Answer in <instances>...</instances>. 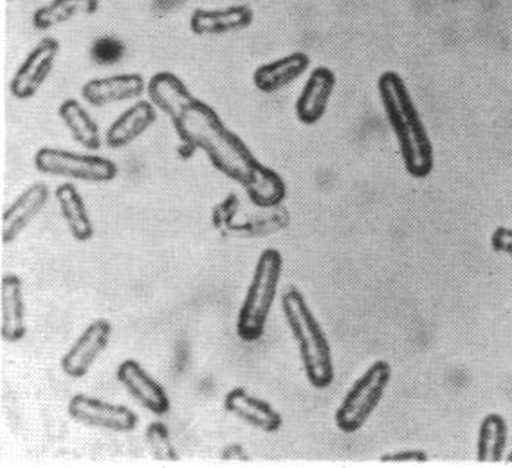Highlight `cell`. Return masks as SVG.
Listing matches in <instances>:
<instances>
[{"label":"cell","instance_id":"6da1fadb","mask_svg":"<svg viewBox=\"0 0 512 468\" xmlns=\"http://www.w3.org/2000/svg\"><path fill=\"white\" fill-rule=\"evenodd\" d=\"M171 123L181 142L205 152L211 164L227 179L240 184L245 192L268 170L242 137L230 130L218 112L201 99L196 98Z\"/></svg>","mask_w":512,"mask_h":468},{"label":"cell","instance_id":"7a4b0ae2","mask_svg":"<svg viewBox=\"0 0 512 468\" xmlns=\"http://www.w3.org/2000/svg\"><path fill=\"white\" fill-rule=\"evenodd\" d=\"M377 93L405 170L414 179H426L435 168V148L407 83L396 71H384L377 80Z\"/></svg>","mask_w":512,"mask_h":468},{"label":"cell","instance_id":"3957f363","mask_svg":"<svg viewBox=\"0 0 512 468\" xmlns=\"http://www.w3.org/2000/svg\"><path fill=\"white\" fill-rule=\"evenodd\" d=\"M282 308L287 326L298 343L308 382L315 389L330 388L334 380L332 348L301 290L287 287L282 296Z\"/></svg>","mask_w":512,"mask_h":468},{"label":"cell","instance_id":"277c9868","mask_svg":"<svg viewBox=\"0 0 512 468\" xmlns=\"http://www.w3.org/2000/svg\"><path fill=\"white\" fill-rule=\"evenodd\" d=\"M282 273V254L277 249H265L256 262L251 285L237 317V335L243 342H256L264 335Z\"/></svg>","mask_w":512,"mask_h":468},{"label":"cell","instance_id":"5b68a950","mask_svg":"<svg viewBox=\"0 0 512 468\" xmlns=\"http://www.w3.org/2000/svg\"><path fill=\"white\" fill-rule=\"evenodd\" d=\"M392 379V367L379 360L370 365L346 393L336 411V424L342 432L355 433L367 423L382 402Z\"/></svg>","mask_w":512,"mask_h":468},{"label":"cell","instance_id":"8992f818","mask_svg":"<svg viewBox=\"0 0 512 468\" xmlns=\"http://www.w3.org/2000/svg\"><path fill=\"white\" fill-rule=\"evenodd\" d=\"M34 165L48 176L89 183L112 182L118 174L117 165L111 159L55 148L39 149L34 156Z\"/></svg>","mask_w":512,"mask_h":468},{"label":"cell","instance_id":"52a82bcc","mask_svg":"<svg viewBox=\"0 0 512 468\" xmlns=\"http://www.w3.org/2000/svg\"><path fill=\"white\" fill-rule=\"evenodd\" d=\"M59 49L58 40L45 37L28 53L9 84V92L15 99L27 101L42 89L55 67Z\"/></svg>","mask_w":512,"mask_h":468},{"label":"cell","instance_id":"ba28073f","mask_svg":"<svg viewBox=\"0 0 512 468\" xmlns=\"http://www.w3.org/2000/svg\"><path fill=\"white\" fill-rule=\"evenodd\" d=\"M68 413L84 426L111 432H133L137 427L136 414L124 405L109 404L87 395H76L68 404Z\"/></svg>","mask_w":512,"mask_h":468},{"label":"cell","instance_id":"9c48e42d","mask_svg":"<svg viewBox=\"0 0 512 468\" xmlns=\"http://www.w3.org/2000/svg\"><path fill=\"white\" fill-rule=\"evenodd\" d=\"M112 326L109 321L96 320L81 333L70 351L62 357L61 368L71 379H81L89 373L93 363L101 357L109 340Z\"/></svg>","mask_w":512,"mask_h":468},{"label":"cell","instance_id":"30bf717a","mask_svg":"<svg viewBox=\"0 0 512 468\" xmlns=\"http://www.w3.org/2000/svg\"><path fill=\"white\" fill-rule=\"evenodd\" d=\"M336 84L337 77L332 68L321 65L312 70L301 95L296 99L295 114L299 123L315 126L323 120Z\"/></svg>","mask_w":512,"mask_h":468},{"label":"cell","instance_id":"8fae6325","mask_svg":"<svg viewBox=\"0 0 512 468\" xmlns=\"http://www.w3.org/2000/svg\"><path fill=\"white\" fill-rule=\"evenodd\" d=\"M145 77L136 73L117 74L87 81L81 96L87 104L102 108L120 102L134 101L146 92Z\"/></svg>","mask_w":512,"mask_h":468},{"label":"cell","instance_id":"7c38bea8","mask_svg":"<svg viewBox=\"0 0 512 468\" xmlns=\"http://www.w3.org/2000/svg\"><path fill=\"white\" fill-rule=\"evenodd\" d=\"M117 379L146 410L156 416H164L170 411L171 402L167 392L137 361L126 360L121 363Z\"/></svg>","mask_w":512,"mask_h":468},{"label":"cell","instance_id":"4fadbf2b","mask_svg":"<svg viewBox=\"0 0 512 468\" xmlns=\"http://www.w3.org/2000/svg\"><path fill=\"white\" fill-rule=\"evenodd\" d=\"M254 20V9L245 3L223 9H196L190 17V30L196 36H224L248 30Z\"/></svg>","mask_w":512,"mask_h":468},{"label":"cell","instance_id":"5bb4252c","mask_svg":"<svg viewBox=\"0 0 512 468\" xmlns=\"http://www.w3.org/2000/svg\"><path fill=\"white\" fill-rule=\"evenodd\" d=\"M27 333L23 282L15 274H6L0 283V335L9 343L20 342Z\"/></svg>","mask_w":512,"mask_h":468},{"label":"cell","instance_id":"9a60e30c","mask_svg":"<svg viewBox=\"0 0 512 468\" xmlns=\"http://www.w3.org/2000/svg\"><path fill=\"white\" fill-rule=\"evenodd\" d=\"M49 187L36 183L24 190L11 207L2 214V242L11 243L26 230L28 224L39 215L48 204Z\"/></svg>","mask_w":512,"mask_h":468},{"label":"cell","instance_id":"2e32d148","mask_svg":"<svg viewBox=\"0 0 512 468\" xmlns=\"http://www.w3.org/2000/svg\"><path fill=\"white\" fill-rule=\"evenodd\" d=\"M224 408L249 426L265 433L279 432L283 418L264 399L256 398L243 388L231 389L224 398Z\"/></svg>","mask_w":512,"mask_h":468},{"label":"cell","instance_id":"e0dca14e","mask_svg":"<svg viewBox=\"0 0 512 468\" xmlns=\"http://www.w3.org/2000/svg\"><path fill=\"white\" fill-rule=\"evenodd\" d=\"M311 58L305 52H293L276 61L259 65L254 73L256 89L265 95H273L290 86L307 73Z\"/></svg>","mask_w":512,"mask_h":468},{"label":"cell","instance_id":"ac0fdd59","mask_svg":"<svg viewBox=\"0 0 512 468\" xmlns=\"http://www.w3.org/2000/svg\"><path fill=\"white\" fill-rule=\"evenodd\" d=\"M156 118V108L151 101H140L131 105L109 126L106 131V145L112 149L130 145L154 126Z\"/></svg>","mask_w":512,"mask_h":468},{"label":"cell","instance_id":"d6986e66","mask_svg":"<svg viewBox=\"0 0 512 468\" xmlns=\"http://www.w3.org/2000/svg\"><path fill=\"white\" fill-rule=\"evenodd\" d=\"M146 90L155 108L164 112L171 121L196 99L183 80L170 71L155 74Z\"/></svg>","mask_w":512,"mask_h":468},{"label":"cell","instance_id":"ffe728a7","mask_svg":"<svg viewBox=\"0 0 512 468\" xmlns=\"http://www.w3.org/2000/svg\"><path fill=\"white\" fill-rule=\"evenodd\" d=\"M56 201L61 208L62 217L68 229L78 242H87L95 233L92 220L89 217L86 204L81 198L77 187L71 183H64L55 190Z\"/></svg>","mask_w":512,"mask_h":468},{"label":"cell","instance_id":"44dd1931","mask_svg":"<svg viewBox=\"0 0 512 468\" xmlns=\"http://www.w3.org/2000/svg\"><path fill=\"white\" fill-rule=\"evenodd\" d=\"M99 5V0H52L34 12L33 26L36 30L48 31L74 18L96 14Z\"/></svg>","mask_w":512,"mask_h":468},{"label":"cell","instance_id":"7402d4cb","mask_svg":"<svg viewBox=\"0 0 512 468\" xmlns=\"http://www.w3.org/2000/svg\"><path fill=\"white\" fill-rule=\"evenodd\" d=\"M289 223V211L282 205H277L273 208H258V211L245 214L242 218L236 215L227 232L242 237L265 236L286 229Z\"/></svg>","mask_w":512,"mask_h":468},{"label":"cell","instance_id":"603a6c76","mask_svg":"<svg viewBox=\"0 0 512 468\" xmlns=\"http://www.w3.org/2000/svg\"><path fill=\"white\" fill-rule=\"evenodd\" d=\"M58 114L78 145L89 151H98L101 148L102 137L98 124L77 99L62 102Z\"/></svg>","mask_w":512,"mask_h":468},{"label":"cell","instance_id":"cb8c5ba5","mask_svg":"<svg viewBox=\"0 0 512 468\" xmlns=\"http://www.w3.org/2000/svg\"><path fill=\"white\" fill-rule=\"evenodd\" d=\"M508 445V426L504 417L489 414L480 424L477 436V461L480 463H501Z\"/></svg>","mask_w":512,"mask_h":468},{"label":"cell","instance_id":"d4e9b609","mask_svg":"<svg viewBox=\"0 0 512 468\" xmlns=\"http://www.w3.org/2000/svg\"><path fill=\"white\" fill-rule=\"evenodd\" d=\"M146 443H148L149 451L154 455L155 460L164 461V463H173L179 461V454L171 442L170 430L164 423L149 424L145 433Z\"/></svg>","mask_w":512,"mask_h":468},{"label":"cell","instance_id":"484cf974","mask_svg":"<svg viewBox=\"0 0 512 468\" xmlns=\"http://www.w3.org/2000/svg\"><path fill=\"white\" fill-rule=\"evenodd\" d=\"M90 59L101 67H112L123 61L126 45L114 36H102L90 46Z\"/></svg>","mask_w":512,"mask_h":468},{"label":"cell","instance_id":"4316f807","mask_svg":"<svg viewBox=\"0 0 512 468\" xmlns=\"http://www.w3.org/2000/svg\"><path fill=\"white\" fill-rule=\"evenodd\" d=\"M240 208H242V202H240L239 196L229 195L220 204L215 205L214 211H212V224L215 229L220 232H227L231 221L236 218L239 214Z\"/></svg>","mask_w":512,"mask_h":468},{"label":"cell","instance_id":"83f0119b","mask_svg":"<svg viewBox=\"0 0 512 468\" xmlns=\"http://www.w3.org/2000/svg\"><path fill=\"white\" fill-rule=\"evenodd\" d=\"M490 245L496 252L512 255V229L498 227L492 234Z\"/></svg>","mask_w":512,"mask_h":468},{"label":"cell","instance_id":"f1b7e54d","mask_svg":"<svg viewBox=\"0 0 512 468\" xmlns=\"http://www.w3.org/2000/svg\"><path fill=\"white\" fill-rule=\"evenodd\" d=\"M383 461H392V463H408V461H412V463H420V461H427V455L421 451H399L395 452V454L384 455L382 458Z\"/></svg>","mask_w":512,"mask_h":468},{"label":"cell","instance_id":"f546056e","mask_svg":"<svg viewBox=\"0 0 512 468\" xmlns=\"http://www.w3.org/2000/svg\"><path fill=\"white\" fill-rule=\"evenodd\" d=\"M224 461H248L249 457L246 455L245 448L240 445L227 446L221 455Z\"/></svg>","mask_w":512,"mask_h":468},{"label":"cell","instance_id":"4dcf8cb0","mask_svg":"<svg viewBox=\"0 0 512 468\" xmlns=\"http://www.w3.org/2000/svg\"><path fill=\"white\" fill-rule=\"evenodd\" d=\"M505 460L510 461V463H512V451L511 454H508L507 457H505Z\"/></svg>","mask_w":512,"mask_h":468}]
</instances>
